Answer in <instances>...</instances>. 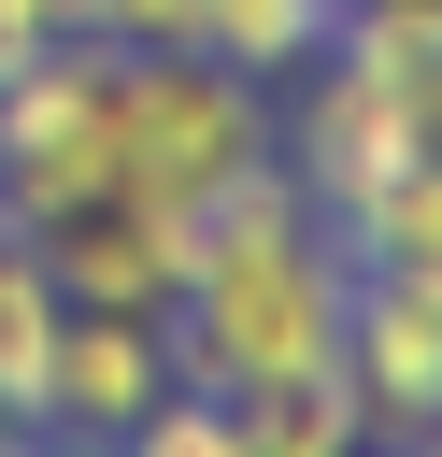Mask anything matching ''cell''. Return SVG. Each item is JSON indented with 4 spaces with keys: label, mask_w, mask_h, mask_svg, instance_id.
I'll return each instance as SVG.
<instances>
[{
    "label": "cell",
    "mask_w": 442,
    "mask_h": 457,
    "mask_svg": "<svg viewBox=\"0 0 442 457\" xmlns=\"http://www.w3.org/2000/svg\"><path fill=\"white\" fill-rule=\"evenodd\" d=\"M57 314H71V300H57L43 243H29V228H0V414H14V428L43 414V357H57Z\"/></svg>",
    "instance_id": "cell-9"
},
{
    "label": "cell",
    "mask_w": 442,
    "mask_h": 457,
    "mask_svg": "<svg viewBox=\"0 0 442 457\" xmlns=\"http://www.w3.org/2000/svg\"><path fill=\"white\" fill-rule=\"evenodd\" d=\"M157 386H171V328H157V314H114V300H71V314H57V357H43V414H29V428L128 443Z\"/></svg>",
    "instance_id": "cell-7"
},
{
    "label": "cell",
    "mask_w": 442,
    "mask_h": 457,
    "mask_svg": "<svg viewBox=\"0 0 442 457\" xmlns=\"http://www.w3.org/2000/svg\"><path fill=\"white\" fill-rule=\"evenodd\" d=\"M328 29H342V0H200V57H228V71H257V86L314 71Z\"/></svg>",
    "instance_id": "cell-10"
},
{
    "label": "cell",
    "mask_w": 442,
    "mask_h": 457,
    "mask_svg": "<svg viewBox=\"0 0 442 457\" xmlns=\"http://www.w3.org/2000/svg\"><path fill=\"white\" fill-rule=\"evenodd\" d=\"M29 243H43L57 300H114V314H171V286H185V257H200V214H157V200L100 186V200H71V214H57V228H29Z\"/></svg>",
    "instance_id": "cell-5"
},
{
    "label": "cell",
    "mask_w": 442,
    "mask_h": 457,
    "mask_svg": "<svg viewBox=\"0 0 442 457\" xmlns=\"http://www.w3.org/2000/svg\"><path fill=\"white\" fill-rule=\"evenodd\" d=\"M428 157H442V71H428Z\"/></svg>",
    "instance_id": "cell-15"
},
{
    "label": "cell",
    "mask_w": 442,
    "mask_h": 457,
    "mask_svg": "<svg viewBox=\"0 0 442 457\" xmlns=\"http://www.w3.org/2000/svg\"><path fill=\"white\" fill-rule=\"evenodd\" d=\"M242 457H371V428H356V400H342V371H328V386L242 400Z\"/></svg>",
    "instance_id": "cell-11"
},
{
    "label": "cell",
    "mask_w": 442,
    "mask_h": 457,
    "mask_svg": "<svg viewBox=\"0 0 442 457\" xmlns=\"http://www.w3.org/2000/svg\"><path fill=\"white\" fill-rule=\"evenodd\" d=\"M342 257H356V271H399V286H442V157L385 171V186L342 214Z\"/></svg>",
    "instance_id": "cell-8"
},
{
    "label": "cell",
    "mask_w": 442,
    "mask_h": 457,
    "mask_svg": "<svg viewBox=\"0 0 442 457\" xmlns=\"http://www.w3.org/2000/svg\"><path fill=\"white\" fill-rule=\"evenodd\" d=\"M342 400L371 443H413L442 414V286H399V271H356V314H342Z\"/></svg>",
    "instance_id": "cell-6"
},
{
    "label": "cell",
    "mask_w": 442,
    "mask_h": 457,
    "mask_svg": "<svg viewBox=\"0 0 442 457\" xmlns=\"http://www.w3.org/2000/svg\"><path fill=\"white\" fill-rule=\"evenodd\" d=\"M242 171H271V86L171 43V57H128L114 86V186L157 200V214H214Z\"/></svg>",
    "instance_id": "cell-2"
},
{
    "label": "cell",
    "mask_w": 442,
    "mask_h": 457,
    "mask_svg": "<svg viewBox=\"0 0 442 457\" xmlns=\"http://www.w3.org/2000/svg\"><path fill=\"white\" fill-rule=\"evenodd\" d=\"M114 457H242V400H214V386H185V371H171Z\"/></svg>",
    "instance_id": "cell-12"
},
{
    "label": "cell",
    "mask_w": 442,
    "mask_h": 457,
    "mask_svg": "<svg viewBox=\"0 0 442 457\" xmlns=\"http://www.w3.org/2000/svg\"><path fill=\"white\" fill-rule=\"evenodd\" d=\"M86 43H114V57H171V43H200V0H86Z\"/></svg>",
    "instance_id": "cell-13"
},
{
    "label": "cell",
    "mask_w": 442,
    "mask_h": 457,
    "mask_svg": "<svg viewBox=\"0 0 442 457\" xmlns=\"http://www.w3.org/2000/svg\"><path fill=\"white\" fill-rule=\"evenodd\" d=\"M271 157H285V186L342 228L385 171H413V157H428V86H413V71H371V57H342V43H328V57H314V100L271 129Z\"/></svg>",
    "instance_id": "cell-4"
},
{
    "label": "cell",
    "mask_w": 442,
    "mask_h": 457,
    "mask_svg": "<svg viewBox=\"0 0 442 457\" xmlns=\"http://www.w3.org/2000/svg\"><path fill=\"white\" fill-rule=\"evenodd\" d=\"M86 29V0H0V71H29L43 43H71Z\"/></svg>",
    "instance_id": "cell-14"
},
{
    "label": "cell",
    "mask_w": 442,
    "mask_h": 457,
    "mask_svg": "<svg viewBox=\"0 0 442 457\" xmlns=\"http://www.w3.org/2000/svg\"><path fill=\"white\" fill-rule=\"evenodd\" d=\"M114 86L128 57L114 43H43L29 71H0V228H57L71 200L114 186Z\"/></svg>",
    "instance_id": "cell-3"
},
{
    "label": "cell",
    "mask_w": 442,
    "mask_h": 457,
    "mask_svg": "<svg viewBox=\"0 0 442 457\" xmlns=\"http://www.w3.org/2000/svg\"><path fill=\"white\" fill-rule=\"evenodd\" d=\"M342 314H356V257L342 228L271 171H242L214 214H200V257L171 286V371L214 386V400H285V386H328L342 371Z\"/></svg>",
    "instance_id": "cell-1"
}]
</instances>
